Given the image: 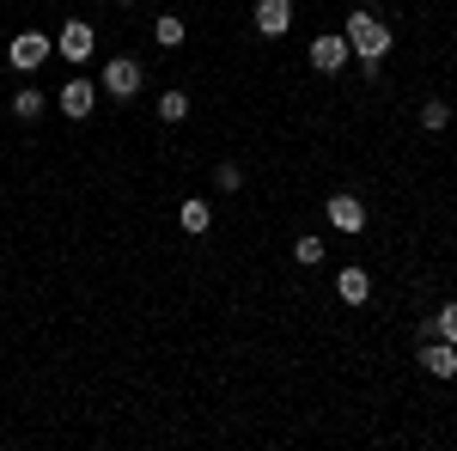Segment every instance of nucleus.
<instances>
[{"instance_id":"4468645a","label":"nucleus","mask_w":457,"mask_h":451,"mask_svg":"<svg viewBox=\"0 0 457 451\" xmlns=\"http://www.w3.org/2000/svg\"><path fill=\"white\" fill-rule=\"evenodd\" d=\"M153 37H159L165 49H177V43H183V19H177V13H159V19H153Z\"/></svg>"},{"instance_id":"6e6552de","label":"nucleus","mask_w":457,"mask_h":451,"mask_svg":"<svg viewBox=\"0 0 457 451\" xmlns=\"http://www.w3.org/2000/svg\"><path fill=\"white\" fill-rule=\"evenodd\" d=\"M256 31L262 37H287L293 31V0H262V6H256Z\"/></svg>"},{"instance_id":"39448f33","label":"nucleus","mask_w":457,"mask_h":451,"mask_svg":"<svg viewBox=\"0 0 457 451\" xmlns=\"http://www.w3.org/2000/svg\"><path fill=\"white\" fill-rule=\"evenodd\" d=\"M92 43H98V37H92V25H86V19H68V25H62V37H55L62 62H92Z\"/></svg>"},{"instance_id":"ddd939ff","label":"nucleus","mask_w":457,"mask_h":451,"mask_svg":"<svg viewBox=\"0 0 457 451\" xmlns=\"http://www.w3.org/2000/svg\"><path fill=\"white\" fill-rule=\"evenodd\" d=\"M189 116V92L171 86V92H159V122H183Z\"/></svg>"},{"instance_id":"f257e3e1","label":"nucleus","mask_w":457,"mask_h":451,"mask_svg":"<svg viewBox=\"0 0 457 451\" xmlns=\"http://www.w3.org/2000/svg\"><path fill=\"white\" fill-rule=\"evenodd\" d=\"M342 37H348V49L360 55V62H385L390 55V25L378 19V13H353Z\"/></svg>"},{"instance_id":"f03ea898","label":"nucleus","mask_w":457,"mask_h":451,"mask_svg":"<svg viewBox=\"0 0 457 451\" xmlns=\"http://www.w3.org/2000/svg\"><path fill=\"white\" fill-rule=\"evenodd\" d=\"M98 86H104L110 98H135V92H141V62H135V55H116V62H104Z\"/></svg>"},{"instance_id":"f3484780","label":"nucleus","mask_w":457,"mask_h":451,"mask_svg":"<svg viewBox=\"0 0 457 451\" xmlns=\"http://www.w3.org/2000/svg\"><path fill=\"white\" fill-rule=\"evenodd\" d=\"M293 256H299L305 269H317V263H323V238H299V244H293Z\"/></svg>"},{"instance_id":"dca6fc26","label":"nucleus","mask_w":457,"mask_h":451,"mask_svg":"<svg viewBox=\"0 0 457 451\" xmlns=\"http://www.w3.org/2000/svg\"><path fill=\"white\" fill-rule=\"evenodd\" d=\"M213 183L232 196V189H245V165H213Z\"/></svg>"},{"instance_id":"0eeeda50","label":"nucleus","mask_w":457,"mask_h":451,"mask_svg":"<svg viewBox=\"0 0 457 451\" xmlns=\"http://www.w3.org/2000/svg\"><path fill=\"white\" fill-rule=\"evenodd\" d=\"M421 372H433V379H457V342H421Z\"/></svg>"},{"instance_id":"f8f14e48","label":"nucleus","mask_w":457,"mask_h":451,"mask_svg":"<svg viewBox=\"0 0 457 451\" xmlns=\"http://www.w3.org/2000/svg\"><path fill=\"white\" fill-rule=\"evenodd\" d=\"M43 110H49V98H43L37 86H25V92H12V116H19V122H37Z\"/></svg>"},{"instance_id":"1a4fd4ad","label":"nucleus","mask_w":457,"mask_h":451,"mask_svg":"<svg viewBox=\"0 0 457 451\" xmlns=\"http://www.w3.org/2000/svg\"><path fill=\"white\" fill-rule=\"evenodd\" d=\"M55 104H62V116H92V104H98V86H92V79H68Z\"/></svg>"},{"instance_id":"9b49d317","label":"nucleus","mask_w":457,"mask_h":451,"mask_svg":"<svg viewBox=\"0 0 457 451\" xmlns=\"http://www.w3.org/2000/svg\"><path fill=\"white\" fill-rule=\"evenodd\" d=\"M177 226H183V232H195V238H202V232H208V226H213V208H208V202H195V196H189V202H183V208H177Z\"/></svg>"},{"instance_id":"6ab92c4d","label":"nucleus","mask_w":457,"mask_h":451,"mask_svg":"<svg viewBox=\"0 0 457 451\" xmlns=\"http://www.w3.org/2000/svg\"><path fill=\"white\" fill-rule=\"evenodd\" d=\"M116 6H129V0H116Z\"/></svg>"},{"instance_id":"423d86ee","label":"nucleus","mask_w":457,"mask_h":451,"mask_svg":"<svg viewBox=\"0 0 457 451\" xmlns=\"http://www.w3.org/2000/svg\"><path fill=\"white\" fill-rule=\"evenodd\" d=\"M323 220H329L336 232H360V226H366V208H360V196H329V202H323Z\"/></svg>"},{"instance_id":"9d476101","label":"nucleus","mask_w":457,"mask_h":451,"mask_svg":"<svg viewBox=\"0 0 457 451\" xmlns=\"http://www.w3.org/2000/svg\"><path fill=\"white\" fill-rule=\"evenodd\" d=\"M336 293H342V305H366V299H372V275L348 263V269L336 275Z\"/></svg>"},{"instance_id":"20e7f679","label":"nucleus","mask_w":457,"mask_h":451,"mask_svg":"<svg viewBox=\"0 0 457 451\" xmlns=\"http://www.w3.org/2000/svg\"><path fill=\"white\" fill-rule=\"evenodd\" d=\"M6 62H12L19 73L43 68V62H49V37H43V31H19V37H12V49H6Z\"/></svg>"},{"instance_id":"7ed1b4c3","label":"nucleus","mask_w":457,"mask_h":451,"mask_svg":"<svg viewBox=\"0 0 457 451\" xmlns=\"http://www.w3.org/2000/svg\"><path fill=\"white\" fill-rule=\"evenodd\" d=\"M353 62V49H348V37H336V31H323L312 37V68L317 73H342Z\"/></svg>"},{"instance_id":"a211bd4d","label":"nucleus","mask_w":457,"mask_h":451,"mask_svg":"<svg viewBox=\"0 0 457 451\" xmlns=\"http://www.w3.org/2000/svg\"><path fill=\"white\" fill-rule=\"evenodd\" d=\"M433 336H439V342H457V305H445V312L433 317Z\"/></svg>"},{"instance_id":"2eb2a0df","label":"nucleus","mask_w":457,"mask_h":451,"mask_svg":"<svg viewBox=\"0 0 457 451\" xmlns=\"http://www.w3.org/2000/svg\"><path fill=\"white\" fill-rule=\"evenodd\" d=\"M445 122H452V110L439 104V98H433V104H421V129H427V135H439Z\"/></svg>"}]
</instances>
